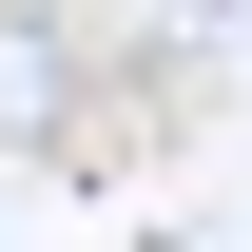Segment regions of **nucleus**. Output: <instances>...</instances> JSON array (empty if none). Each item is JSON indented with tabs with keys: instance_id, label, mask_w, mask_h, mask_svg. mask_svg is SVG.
Masks as SVG:
<instances>
[{
	"instance_id": "1",
	"label": "nucleus",
	"mask_w": 252,
	"mask_h": 252,
	"mask_svg": "<svg viewBox=\"0 0 252 252\" xmlns=\"http://www.w3.org/2000/svg\"><path fill=\"white\" fill-rule=\"evenodd\" d=\"M59 78H78L59 20H0V136H59Z\"/></svg>"
}]
</instances>
